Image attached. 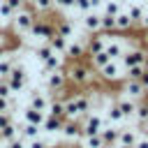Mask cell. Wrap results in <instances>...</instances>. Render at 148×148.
I'll return each instance as SVG.
<instances>
[{"instance_id":"obj_1","label":"cell","mask_w":148,"mask_h":148,"mask_svg":"<svg viewBox=\"0 0 148 148\" xmlns=\"http://www.w3.org/2000/svg\"><path fill=\"white\" fill-rule=\"evenodd\" d=\"M32 23H35V9H30L25 5L18 12H14V16H12V25H14L16 35H28L30 28H32Z\"/></svg>"},{"instance_id":"obj_2","label":"cell","mask_w":148,"mask_h":148,"mask_svg":"<svg viewBox=\"0 0 148 148\" xmlns=\"http://www.w3.org/2000/svg\"><path fill=\"white\" fill-rule=\"evenodd\" d=\"M65 74H67V81H72L74 86H86V83L92 79L90 67H86V65H81V62H72V65L65 69Z\"/></svg>"},{"instance_id":"obj_3","label":"cell","mask_w":148,"mask_h":148,"mask_svg":"<svg viewBox=\"0 0 148 148\" xmlns=\"http://www.w3.org/2000/svg\"><path fill=\"white\" fill-rule=\"evenodd\" d=\"M5 81L9 83L12 92H18V90H23V88H25V83H28V74H25V69H23V67L12 65V69H9V74L5 76Z\"/></svg>"},{"instance_id":"obj_4","label":"cell","mask_w":148,"mask_h":148,"mask_svg":"<svg viewBox=\"0 0 148 148\" xmlns=\"http://www.w3.org/2000/svg\"><path fill=\"white\" fill-rule=\"evenodd\" d=\"M123 67H132V65H148V51L143 49H125L120 56Z\"/></svg>"},{"instance_id":"obj_5","label":"cell","mask_w":148,"mask_h":148,"mask_svg":"<svg viewBox=\"0 0 148 148\" xmlns=\"http://www.w3.org/2000/svg\"><path fill=\"white\" fill-rule=\"evenodd\" d=\"M123 92H125V97L141 102V99H143V95L148 92V88L141 83V79H127V81L123 83Z\"/></svg>"},{"instance_id":"obj_6","label":"cell","mask_w":148,"mask_h":148,"mask_svg":"<svg viewBox=\"0 0 148 148\" xmlns=\"http://www.w3.org/2000/svg\"><path fill=\"white\" fill-rule=\"evenodd\" d=\"M104 125V118L99 113H86V120L81 125V136H90V134H99Z\"/></svg>"},{"instance_id":"obj_7","label":"cell","mask_w":148,"mask_h":148,"mask_svg":"<svg viewBox=\"0 0 148 148\" xmlns=\"http://www.w3.org/2000/svg\"><path fill=\"white\" fill-rule=\"evenodd\" d=\"M53 32H56V25H51V23H46V21H42V18H35V23H32V28H30L28 35H32L35 39H44V42H46Z\"/></svg>"},{"instance_id":"obj_8","label":"cell","mask_w":148,"mask_h":148,"mask_svg":"<svg viewBox=\"0 0 148 148\" xmlns=\"http://www.w3.org/2000/svg\"><path fill=\"white\" fill-rule=\"evenodd\" d=\"M65 83H67V74H65L62 67L46 74V88H49V90H62Z\"/></svg>"},{"instance_id":"obj_9","label":"cell","mask_w":148,"mask_h":148,"mask_svg":"<svg viewBox=\"0 0 148 148\" xmlns=\"http://www.w3.org/2000/svg\"><path fill=\"white\" fill-rule=\"evenodd\" d=\"M60 134L67 141H76L81 136V125L76 123V118H65L62 120V127H60Z\"/></svg>"},{"instance_id":"obj_10","label":"cell","mask_w":148,"mask_h":148,"mask_svg":"<svg viewBox=\"0 0 148 148\" xmlns=\"http://www.w3.org/2000/svg\"><path fill=\"white\" fill-rule=\"evenodd\" d=\"M97 72H99V76H102L104 81H118V79H123V74H120V65H118L116 60H109V62L102 65Z\"/></svg>"},{"instance_id":"obj_11","label":"cell","mask_w":148,"mask_h":148,"mask_svg":"<svg viewBox=\"0 0 148 148\" xmlns=\"http://www.w3.org/2000/svg\"><path fill=\"white\" fill-rule=\"evenodd\" d=\"M136 139H139V130H136V127H120V130H118L116 146H134Z\"/></svg>"},{"instance_id":"obj_12","label":"cell","mask_w":148,"mask_h":148,"mask_svg":"<svg viewBox=\"0 0 148 148\" xmlns=\"http://www.w3.org/2000/svg\"><path fill=\"white\" fill-rule=\"evenodd\" d=\"M83 25H86V30L88 32H99L102 30V14H97V12H86L83 14Z\"/></svg>"},{"instance_id":"obj_13","label":"cell","mask_w":148,"mask_h":148,"mask_svg":"<svg viewBox=\"0 0 148 148\" xmlns=\"http://www.w3.org/2000/svg\"><path fill=\"white\" fill-rule=\"evenodd\" d=\"M104 51H106V56H109L111 60H118V58L123 56V51H125V44H123L120 39H113V37H106V44H104Z\"/></svg>"},{"instance_id":"obj_14","label":"cell","mask_w":148,"mask_h":148,"mask_svg":"<svg viewBox=\"0 0 148 148\" xmlns=\"http://www.w3.org/2000/svg\"><path fill=\"white\" fill-rule=\"evenodd\" d=\"M136 99H130V97H120L118 102H116V106L120 109V113H123V118L125 120H132L134 118V111H136Z\"/></svg>"},{"instance_id":"obj_15","label":"cell","mask_w":148,"mask_h":148,"mask_svg":"<svg viewBox=\"0 0 148 148\" xmlns=\"http://www.w3.org/2000/svg\"><path fill=\"white\" fill-rule=\"evenodd\" d=\"M60 67H62V56L56 53V51H53L46 60H42V74H44V76H46L49 72H53V69H60Z\"/></svg>"},{"instance_id":"obj_16","label":"cell","mask_w":148,"mask_h":148,"mask_svg":"<svg viewBox=\"0 0 148 148\" xmlns=\"http://www.w3.org/2000/svg\"><path fill=\"white\" fill-rule=\"evenodd\" d=\"M39 132H42V127L39 125H35V123H23L21 127H18V136L23 139V141H30V139H37L39 136Z\"/></svg>"},{"instance_id":"obj_17","label":"cell","mask_w":148,"mask_h":148,"mask_svg":"<svg viewBox=\"0 0 148 148\" xmlns=\"http://www.w3.org/2000/svg\"><path fill=\"white\" fill-rule=\"evenodd\" d=\"M118 130L120 127H116V125H102V130H99V136H102V141H104V146H116V139H118Z\"/></svg>"},{"instance_id":"obj_18","label":"cell","mask_w":148,"mask_h":148,"mask_svg":"<svg viewBox=\"0 0 148 148\" xmlns=\"http://www.w3.org/2000/svg\"><path fill=\"white\" fill-rule=\"evenodd\" d=\"M83 51H86V44H83V42H76V39L72 42V39H67V46H65V51H62V53H65L67 58H72V60H74V58H81V56H83Z\"/></svg>"},{"instance_id":"obj_19","label":"cell","mask_w":148,"mask_h":148,"mask_svg":"<svg viewBox=\"0 0 148 148\" xmlns=\"http://www.w3.org/2000/svg\"><path fill=\"white\" fill-rule=\"evenodd\" d=\"M104 44H106V35H97V32H92L90 42L86 44L88 56H90V53H97V51H104Z\"/></svg>"},{"instance_id":"obj_20","label":"cell","mask_w":148,"mask_h":148,"mask_svg":"<svg viewBox=\"0 0 148 148\" xmlns=\"http://www.w3.org/2000/svg\"><path fill=\"white\" fill-rule=\"evenodd\" d=\"M28 106H32V109H37V111H44V113H46V106H49V97H46L44 92L35 90V92L30 95V102H28Z\"/></svg>"},{"instance_id":"obj_21","label":"cell","mask_w":148,"mask_h":148,"mask_svg":"<svg viewBox=\"0 0 148 148\" xmlns=\"http://www.w3.org/2000/svg\"><path fill=\"white\" fill-rule=\"evenodd\" d=\"M132 28H134V21L130 18V14H127V12H123V9H120V12L116 14V30L125 32V30H132Z\"/></svg>"},{"instance_id":"obj_22","label":"cell","mask_w":148,"mask_h":148,"mask_svg":"<svg viewBox=\"0 0 148 148\" xmlns=\"http://www.w3.org/2000/svg\"><path fill=\"white\" fill-rule=\"evenodd\" d=\"M62 120H65V118H58V116H49V113H46V118H44V123H42V130H46V132L56 134V132H60Z\"/></svg>"},{"instance_id":"obj_23","label":"cell","mask_w":148,"mask_h":148,"mask_svg":"<svg viewBox=\"0 0 148 148\" xmlns=\"http://www.w3.org/2000/svg\"><path fill=\"white\" fill-rule=\"evenodd\" d=\"M44 118H46V113H44V111H37V109H32V106H28V109L23 111V120H28V123H35V125H39V127H42Z\"/></svg>"},{"instance_id":"obj_24","label":"cell","mask_w":148,"mask_h":148,"mask_svg":"<svg viewBox=\"0 0 148 148\" xmlns=\"http://www.w3.org/2000/svg\"><path fill=\"white\" fill-rule=\"evenodd\" d=\"M56 32L62 35V37H67V39H72V37H74V23H72L69 18H62V21L56 23Z\"/></svg>"},{"instance_id":"obj_25","label":"cell","mask_w":148,"mask_h":148,"mask_svg":"<svg viewBox=\"0 0 148 148\" xmlns=\"http://www.w3.org/2000/svg\"><path fill=\"white\" fill-rule=\"evenodd\" d=\"M46 44L56 51V53H62L65 51V46H67V37H62V35H58V32H53L49 39H46Z\"/></svg>"},{"instance_id":"obj_26","label":"cell","mask_w":148,"mask_h":148,"mask_svg":"<svg viewBox=\"0 0 148 148\" xmlns=\"http://www.w3.org/2000/svg\"><path fill=\"white\" fill-rule=\"evenodd\" d=\"M125 118H123V113H120V109L116 106V104H111L109 109H106V116H104V123L106 125H118V123H123Z\"/></svg>"},{"instance_id":"obj_27","label":"cell","mask_w":148,"mask_h":148,"mask_svg":"<svg viewBox=\"0 0 148 148\" xmlns=\"http://www.w3.org/2000/svg\"><path fill=\"white\" fill-rule=\"evenodd\" d=\"M16 136H18V125H16V123H9V125L0 127V141H2V143L12 141V139H16Z\"/></svg>"},{"instance_id":"obj_28","label":"cell","mask_w":148,"mask_h":148,"mask_svg":"<svg viewBox=\"0 0 148 148\" xmlns=\"http://www.w3.org/2000/svg\"><path fill=\"white\" fill-rule=\"evenodd\" d=\"M74 102H76V111H79V116L90 113V97H88V95L79 92V95H74Z\"/></svg>"},{"instance_id":"obj_29","label":"cell","mask_w":148,"mask_h":148,"mask_svg":"<svg viewBox=\"0 0 148 148\" xmlns=\"http://www.w3.org/2000/svg\"><path fill=\"white\" fill-rule=\"evenodd\" d=\"M62 116H65V118H79L74 95H72V97H67V99H62Z\"/></svg>"},{"instance_id":"obj_30","label":"cell","mask_w":148,"mask_h":148,"mask_svg":"<svg viewBox=\"0 0 148 148\" xmlns=\"http://www.w3.org/2000/svg\"><path fill=\"white\" fill-rule=\"evenodd\" d=\"M111 58L106 56V51H97V53H90V65H92V69H99L102 65H106Z\"/></svg>"},{"instance_id":"obj_31","label":"cell","mask_w":148,"mask_h":148,"mask_svg":"<svg viewBox=\"0 0 148 148\" xmlns=\"http://www.w3.org/2000/svg\"><path fill=\"white\" fill-rule=\"evenodd\" d=\"M81 146H83V148H106L99 134H90V136H83V143H81Z\"/></svg>"},{"instance_id":"obj_32","label":"cell","mask_w":148,"mask_h":148,"mask_svg":"<svg viewBox=\"0 0 148 148\" xmlns=\"http://www.w3.org/2000/svg\"><path fill=\"white\" fill-rule=\"evenodd\" d=\"M46 113H49V116H58V118H65V116H62V99H49Z\"/></svg>"},{"instance_id":"obj_33","label":"cell","mask_w":148,"mask_h":148,"mask_svg":"<svg viewBox=\"0 0 148 148\" xmlns=\"http://www.w3.org/2000/svg\"><path fill=\"white\" fill-rule=\"evenodd\" d=\"M143 69H146V65H132V67H125V79H141L143 76Z\"/></svg>"},{"instance_id":"obj_34","label":"cell","mask_w":148,"mask_h":148,"mask_svg":"<svg viewBox=\"0 0 148 148\" xmlns=\"http://www.w3.org/2000/svg\"><path fill=\"white\" fill-rule=\"evenodd\" d=\"M143 12H146V7H141V5H130V7H127V14H130V18L134 21V25L141 21Z\"/></svg>"},{"instance_id":"obj_35","label":"cell","mask_w":148,"mask_h":148,"mask_svg":"<svg viewBox=\"0 0 148 148\" xmlns=\"http://www.w3.org/2000/svg\"><path fill=\"white\" fill-rule=\"evenodd\" d=\"M35 12H51L53 9V0H30Z\"/></svg>"},{"instance_id":"obj_36","label":"cell","mask_w":148,"mask_h":148,"mask_svg":"<svg viewBox=\"0 0 148 148\" xmlns=\"http://www.w3.org/2000/svg\"><path fill=\"white\" fill-rule=\"evenodd\" d=\"M120 9H123V7H120V2H118V0H106V2H104V12H102V14L116 16V14L120 12Z\"/></svg>"},{"instance_id":"obj_37","label":"cell","mask_w":148,"mask_h":148,"mask_svg":"<svg viewBox=\"0 0 148 148\" xmlns=\"http://www.w3.org/2000/svg\"><path fill=\"white\" fill-rule=\"evenodd\" d=\"M51 53H53V49H51L46 42H44V44H39V46L35 49V56H37V60H39V62H42V60H46Z\"/></svg>"},{"instance_id":"obj_38","label":"cell","mask_w":148,"mask_h":148,"mask_svg":"<svg viewBox=\"0 0 148 148\" xmlns=\"http://www.w3.org/2000/svg\"><path fill=\"white\" fill-rule=\"evenodd\" d=\"M102 30H116V16L102 14Z\"/></svg>"},{"instance_id":"obj_39","label":"cell","mask_w":148,"mask_h":148,"mask_svg":"<svg viewBox=\"0 0 148 148\" xmlns=\"http://www.w3.org/2000/svg\"><path fill=\"white\" fill-rule=\"evenodd\" d=\"M0 16L7 21H12V16H14V9L7 5V0H0Z\"/></svg>"},{"instance_id":"obj_40","label":"cell","mask_w":148,"mask_h":148,"mask_svg":"<svg viewBox=\"0 0 148 148\" xmlns=\"http://www.w3.org/2000/svg\"><path fill=\"white\" fill-rule=\"evenodd\" d=\"M12 65H14V62H12L9 58H2V60H0V79H5V76L9 74V69H12Z\"/></svg>"},{"instance_id":"obj_41","label":"cell","mask_w":148,"mask_h":148,"mask_svg":"<svg viewBox=\"0 0 148 148\" xmlns=\"http://www.w3.org/2000/svg\"><path fill=\"white\" fill-rule=\"evenodd\" d=\"M74 9H79V12H90L92 9V2L90 0H74Z\"/></svg>"},{"instance_id":"obj_42","label":"cell","mask_w":148,"mask_h":148,"mask_svg":"<svg viewBox=\"0 0 148 148\" xmlns=\"http://www.w3.org/2000/svg\"><path fill=\"white\" fill-rule=\"evenodd\" d=\"M25 148H49V143H46L44 139H39V136H37V139H30Z\"/></svg>"},{"instance_id":"obj_43","label":"cell","mask_w":148,"mask_h":148,"mask_svg":"<svg viewBox=\"0 0 148 148\" xmlns=\"http://www.w3.org/2000/svg\"><path fill=\"white\" fill-rule=\"evenodd\" d=\"M0 97H12V88L5 79H0Z\"/></svg>"},{"instance_id":"obj_44","label":"cell","mask_w":148,"mask_h":148,"mask_svg":"<svg viewBox=\"0 0 148 148\" xmlns=\"http://www.w3.org/2000/svg\"><path fill=\"white\" fill-rule=\"evenodd\" d=\"M5 148H25V141H23L21 136H16V139L7 141V143H5Z\"/></svg>"},{"instance_id":"obj_45","label":"cell","mask_w":148,"mask_h":148,"mask_svg":"<svg viewBox=\"0 0 148 148\" xmlns=\"http://www.w3.org/2000/svg\"><path fill=\"white\" fill-rule=\"evenodd\" d=\"M53 7H58V9H72L74 0H53Z\"/></svg>"},{"instance_id":"obj_46","label":"cell","mask_w":148,"mask_h":148,"mask_svg":"<svg viewBox=\"0 0 148 148\" xmlns=\"http://www.w3.org/2000/svg\"><path fill=\"white\" fill-rule=\"evenodd\" d=\"M134 148H148V134H139V139L134 141Z\"/></svg>"},{"instance_id":"obj_47","label":"cell","mask_w":148,"mask_h":148,"mask_svg":"<svg viewBox=\"0 0 148 148\" xmlns=\"http://www.w3.org/2000/svg\"><path fill=\"white\" fill-rule=\"evenodd\" d=\"M7 5H9V7L14 9V12H18V9H21V7L25 5V2H21V0H7Z\"/></svg>"},{"instance_id":"obj_48","label":"cell","mask_w":148,"mask_h":148,"mask_svg":"<svg viewBox=\"0 0 148 148\" xmlns=\"http://www.w3.org/2000/svg\"><path fill=\"white\" fill-rule=\"evenodd\" d=\"M136 25H141V28H143V30H148V9H146V12H143V16H141V21H139V23H136Z\"/></svg>"},{"instance_id":"obj_49","label":"cell","mask_w":148,"mask_h":148,"mask_svg":"<svg viewBox=\"0 0 148 148\" xmlns=\"http://www.w3.org/2000/svg\"><path fill=\"white\" fill-rule=\"evenodd\" d=\"M141 83L148 88V65H146V69H143V76H141Z\"/></svg>"},{"instance_id":"obj_50","label":"cell","mask_w":148,"mask_h":148,"mask_svg":"<svg viewBox=\"0 0 148 148\" xmlns=\"http://www.w3.org/2000/svg\"><path fill=\"white\" fill-rule=\"evenodd\" d=\"M141 127H143V130H146V134H148V116L141 120Z\"/></svg>"},{"instance_id":"obj_51","label":"cell","mask_w":148,"mask_h":148,"mask_svg":"<svg viewBox=\"0 0 148 148\" xmlns=\"http://www.w3.org/2000/svg\"><path fill=\"white\" fill-rule=\"evenodd\" d=\"M141 104H143V106H146V109H148V92H146V95H143V99H141Z\"/></svg>"},{"instance_id":"obj_52","label":"cell","mask_w":148,"mask_h":148,"mask_svg":"<svg viewBox=\"0 0 148 148\" xmlns=\"http://www.w3.org/2000/svg\"><path fill=\"white\" fill-rule=\"evenodd\" d=\"M90 2H92V7H97V5H99V2H104V0H90Z\"/></svg>"},{"instance_id":"obj_53","label":"cell","mask_w":148,"mask_h":148,"mask_svg":"<svg viewBox=\"0 0 148 148\" xmlns=\"http://www.w3.org/2000/svg\"><path fill=\"white\" fill-rule=\"evenodd\" d=\"M116 148H134V146H116Z\"/></svg>"},{"instance_id":"obj_54","label":"cell","mask_w":148,"mask_h":148,"mask_svg":"<svg viewBox=\"0 0 148 148\" xmlns=\"http://www.w3.org/2000/svg\"><path fill=\"white\" fill-rule=\"evenodd\" d=\"M21 2H28V0H21Z\"/></svg>"},{"instance_id":"obj_55","label":"cell","mask_w":148,"mask_h":148,"mask_svg":"<svg viewBox=\"0 0 148 148\" xmlns=\"http://www.w3.org/2000/svg\"><path fill=\"white\" fill-rule=\"evenodd\" d=\"M146 46H148V42H146ZM146 51H148V49H146Z\"/></svg>"},{"instance_id":"obj_56","label":"cell","mask_w":148,"mask_h":148,"mask_svg":"<svg viewBox=\"0 0 148 148\" xmlns=\"http://www.w3.org/2000/svg\"><path fill=\"white\" fill-rule=\"evenodd\" d=\"M76 148H83V146H76Z\"/></svg>"},{"instance_id":"obj_57","label":"cell","mask_w":148,"mask_h":148,"mask_svg":"<svg viewBox=\"0 0 148 148\" xmlns=\"http://www.w3.org/2000/svg\"><path fill=\"white\" fill-rule=\"evenodd\" d=\"M28 2H30V0H28Z\"/></svg>"}]
</instances>
